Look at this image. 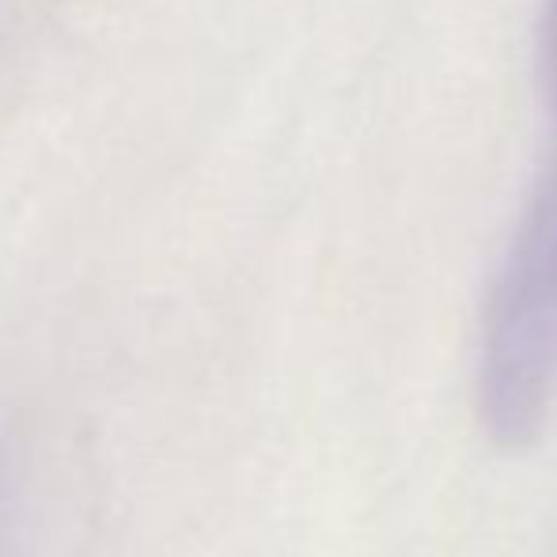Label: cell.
Listing matches in <instances>:
<instances>
[{
	"mask_svg": "<svg viewBox=\"0 0 557 557\" xmlns=\"http://www.w3.org/2000/svg\"><path fill=\"white\" fill-rule=\"evenodd\" d=\"M478 418L500 447L543 436L557 410V156L516 224L478 337Z\"/></svg>",
	"mask_w": 557,
	"mask_h": 557,
	"instance_id": "1",
	"label": "cell"
},
{
	"mask_svg": "<svg viewBox=\"0 0 557 557\" xmlns=\"http://www.w3.org/2000/svg\"><path fill=\"white\" fill-rule=\"evenodd\" d=\"M543 76L546 91H550V107L557 114V0H546V20H543Z\"/></svg>",
	"mask_w": 557,
	"mask_h": 557,
	"instance_id": "2",
	"label": "cell"
}]
</instances>
